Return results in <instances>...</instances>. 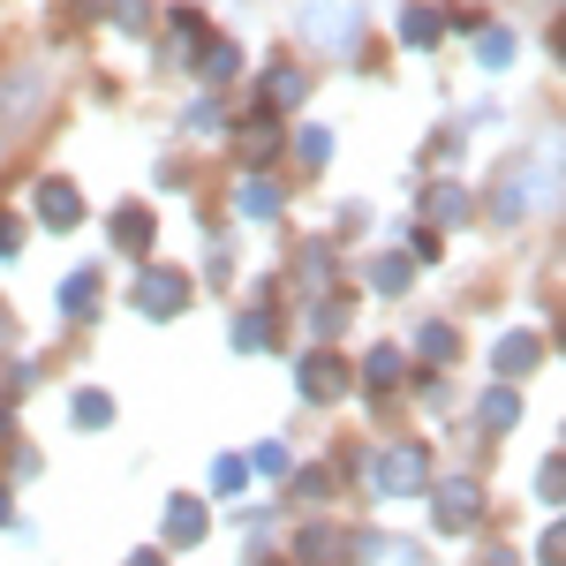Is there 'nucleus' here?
<instances>
[{"instance_id":"11","label":"nucleus","mask_w":566,"mask_h":566,"mask_svg":"<svg viewBox=\"0 0 566 566\" xmlns=\"http://www.w3.org/2000/svg\"><path fill=\"white\" fill-rule=\"evenodd\" d=\"M205 506H197V499H175V506H167V544H175V552H189V544H205Z\"/></svg>"},{"instance_id":"36","label":"nucleus","mask_w":566,"mask_h":566,"mask_svg":"<svg viewBox=\"0 0 566 566\" xmlns=\"http://www.w3.org/2000/svg\"><path fill=\"white\" fill-rule=\"evenodd\" d=\"M15 242H23V227H15V219H0V258H15Z\"/></svg>"},{"instance_id":"30","label":"nucleus","mask_w":566,"mask_h":566,"mask_svg":"<svg viewBox=\"0 0 566 566\" xmlns=\"http://www.w3.org/2000/svg\"><path fill=\"white\" fill-rule=\"evenodd\" d=\"M400 258H408V264H431L438 258V234H431V227H408V250H400Z\"/></svg>"},{"instance_id":"14","label":"nucleus","mask_w":566,"mask_h":566,"mask_svg":"<svg viewBox=\"0 0 566 566\" xmlns=\"http://www.w3.org/2000/svg\"><path fill=\"white\" fill-rule=\"evenodd\" d=\"M340 552H348V536H340V528H303V536H295V559H310V566L340 559Z\"/></svg>"},{"instance_id":"12","label":"nucleus","mask_w":566,"mask_h":566,"mask_svg":"<svg viewBox=\"0 0 566 566\" xmlns=\"http://www.w3.org/2000/svg\"><path fill=\"white\" fill-rule=\"evenodd\" d=\"M91 303H98V264H84V272L61 280V310H69V317H91Z\"/></svg>"},{"instance_id":"8","label":"nucleus","mask_w":566,"mask_h":566,"mask_svg":"<svg viewBox=\"0 0 566 566\" xmlns=\"http://www.w3.org/2000/svg\"><path fill=\"white\" fill-rule=\"evenodd\" d=\"M491 363H499V378H522V370L544 363V340H536V333H506V340L491 348Z\"/></svg>"},{"instance_id":"7","label":"nucleus","mask_w":566,"mask_h":566,"mask_svg":"<svg viewBox=\"0 0 566 566\" xmlns=\"http://www.w3.org/2000/svg\"><path fill=\"white\" fill-rule=\"evenodd\" d=\"M39 219L53 227V234H69V227L84 219V205H76V181H39Z\"/></svg>"},{"instance_id":"31","label":"nucleus","mask_w":566,"mask_h":566,"mask_svg":"<svg viewBox=\"0 0 566 566\" xmlns=\"http://www.w3.org/2000/svg\"><path fill=\"white\" fill-rule=\"evenodd\" d=\"M295 144H303V167H325V159H333V136L325 129H303Z\"/></svg>"},{"instance_id":"17","label":"nucleus","mask_w":566,"mask_h":566,"mask_svg":"<svg viewBox=\"0 0 566 566\" xmlns=\"http://www.w3.org/2000/svg\"><path fill=\"white\" fill-rule=\"evenodd\" d=\"M205 45V15L197 8H175V39H167V61H189Z\"/></svg>"},{"instance_id":"2","label":"nucleus","mask_w":566,"mask_h":566,"mask_svg":"<svg viewBox=\"0 0 566 566\" xmlns=\"http://www.w3.org/2000/svg\"><path fill=\"white\" fill-rule=\"evenodd\" d=\"M423 483H431L423 446H386V453H378V491H386V499H408V491H423Z\"/></svg>"},{"instance_id":"37","label":"nucleus","mask_w":566,"mask_h":566,"mask_svg":"<svg viewBox=\"0 0 566 566\" xmlns=\"http://www.w3.org/2000/svg\"><path fill=\"white\" fill-rule=\"evenodd\" d=\"M483 566H514V552H483Z\"/></svg>"},{"instance_id":"22","label":"nucleus","mask_w":566,"mask_h":566,"mask_svg":"<svg viewBox=\"0 0 566 566\" xmlns=\"http://www.w3.org/2000/svg\"><path fill=\"white\" fill-rule=\"evenodd\" d=\"M234 205H242L250 219H272V212H280V189H272V181H242V189H234Z\"/></svg>"},{"instance_id":"28","label":"nucleus","mask_w":566,"mask_h":566,"mask_svg":"<svg viewBox=\"0 0 566 566\" xmlns=\"http://www.w3.org/2000/svg\"><path fill=\"white\" fill-rule=\"evenodd\" d=\"M416 348L431 355V363H453V348H461V340H453L446 325H423V333H416Z\"/></svg>"},{"instance_id":"26","label":"nucleus","mask_w":566,"mask_h":566,"mask_svg":"<svg viewBox=\"0 0 566 566\" xmlns=\"http://www.w3.org/2000/svg\"><path fill=\"white\" fill-rule=\"evenodd\" d=\"M476 61H483V69H506V61H514V31H483Z\"/></svg>"},{"instance_id":"10","label":"nucleus","mask_w":566,"mask_h":566,"mask_svg":"<svg viewBox=\"0 0 566 566\" xmlns=\"http://www.w3.org/2000/svg\"><path fill=\"white\" fill-rule=\"evenodd\" d=\"M106 234H114V250H129V258H144V250H151V212H144V205H122Z\"/></svg>"},{"instance_id":"33","label":"nucleus","mask_w":566,"mask_h":566,"mask_svg":"<svg viewBox=\"0 0 566 566\" xmlns=\"http://www.w3.org/2000/svg\"><path fill=\"white\" fill-rule=\"evenodd\" d=\"M250 469H264V476H287V446H258V461Z\"/></svg>"},{"instance_id":"16","label":"nucleus","mask_w":566,"mask_h":566,"mask_svg":"<svg viewBox=\"0 0 566 566\" xmlns=\"http://www.w3.org/2000/svg\"><path fill=\"white\" fill-rule=\"evenodd\" d=\"M408 280H416V264L400 258V250H386V258H370V287H378V295H400Z\"/></svg>"},{"instance_id":"23","label":"nucleus","mask_w":566,"mask_h":566,"mask_svg":"<svg viewBox=\"0 0 566 566\" xmlns=\"http://www.w3.org/2000/svg\"><path fill=\"white\" fill-rule=\"evenodd\" d=\"M514 416H522V400H514V386H491V392H483V423H491V431H506Z\"/></svg>"},{"instance_id":"34","label":"nucleus","mask_w":566,"mask_h":566,"mask_svg":"<svg viewBox=\"0 0 566 566\" xmlns=\"http://www.w3.org/2000/svg\"><path fill=\"white\" fill-rule=\"evenodd\" d=\"M295 491H303V499H325V491H333V476H325V469H303V476H295Z\"/></svg>"},{"instance_id":"19","label":"nucleus","mask_w":566,"mask_h":566,"mask_svg":"<svg viewBox=\"0 0 566 566\" xmlns=\"http://www.w3.org/2000/svg\"><path fill=\"white\" fill-rule=\"evenodd\" d=\"M438 31H446L438 8H408V15H400V45H438Z\"/></svg>"},{"instance_id":"24","label":"nucleus","mask_w":566,"mask_h":566,"mask_svg":"<svg viewBox=\"0 0 566 566\" xmlns=\"http://www.w3.org/2000/svg\"><path fill=\"white\" fill-rule=\"evenodd\" d=\"M76 423H84V431H98V423H114V392H76Z\"/></svg>"},{"instance_id":"18","label":"nucleus","mask_w":566,"mask_h":566,"mask_svg":"<svg viewBox=\"0 0 566 566\" xmlns=\"http://www.w3.org/2000/svg\"><path fill=\"white\" fill-rule=\"evenodd\" d=\"M431 219L438 227H461V219H469V189H461V181H438L431 189Z\"/></svg>"},{"instance_id":"35","label":"nucleus","mask_w":566,"mask_h":566,"mask_svg":"<svg viewBox=\"0 0 566 566\" xmlns=\"http://www.w3.org/2000/svg\"><path fill=\"white\" fill-rule=\"evenodd\" d=\"M536 559H544V566H559V559H566V536H559V528H544V544H536Z\"/></svg>"},{"instance_id":"29","label":"nucleus","mask_w":566,"mask_h":566,"mask_svg":"<svg viewBox=\"0 0 566 566\" xmlns=\"http://www.w3.org/2000/svg\"><path fill=\"white\" fill-rule=\"evenodd\" d=\"M242 483H250V461L219 453V461H212V491H242Z\"/></svg>"},{"instance_id":"3","label":"nucleus","mask_w":566,"mask_h":566,"mask_svg":"<svg viewBox=\"0 0 566 566\" xmlns=\"http://www.w3.org/2000/svg\"><path fill=\"white\" fill-rule=\"evenodd\" d=\"M136 310H144V317H181V310H189V280L151 264V272L136 280Z\"/></svg>"},{"instance_id":"4","label":"nucleus","mask_w":566,"mask_h":566,"mask_svg":"<svg viewBox=\"0 0 566 566\" xmlns=\"http://www.w3.org/2000/svg\"><path fill=\"white\" fill-rule=\"evenodd\" d=\"M483 522V491L469 476H453V483H438V528H453V536H469V528Z\"/></svg>"},{"instance_id":"1","label":"nucleus","mask_w":566,"mask_h":566,"mask_svg":"<svg viewBox=\"0 0 566 566\" xmlns=\"http://www.w3.org/2000/svg\"><path fill=\"white\" fill-rule=\"evenodd\" d=\"M348 23H363V8H348V0H310V8H303V39L325 45V53H348V45H355Z\"/></svg>"},{"instance_id":"32","label":"nucleus","mask_w":566,"mask_h":566,"mask_svg":"<svg viewBox=\"0 0 566 566\" xmlns=\"http://www.w3.org/2000/svg\"><path fill=\"white\" fill-rule=\"evenodd\" d=\"M348 325V295H333V303H317V333H340Z\"/></svg>"},{"instance_id":"9","label":"nucleus","mask_w":566,"mask_h":566,"mask_svg":"<svg viewBox=\"0 0 566 566\" xmlns=\"http://www.w3.org/2000/svg\"><path fill=\"white\" fill-rule=\"evenodd\" d=\"M303 98H310V76L295 61H280V69L264 76V106H272V114H287V106H303Z\"/></svg>"},{"instance_id":"20","label":"nucleus","mask_w":566,"mask_h":566,"mask_svg":"<svg viewBox=\"0 0 566 566\" xmlns=\"http://www.w3.org/2000/svg\"><path fill=\"white\" fill-rule=\"evenodd\" d=\"M106 15H114V31H129V39H144L151 31V0H98Z\"/></svg>"},{"instance_id":"25","label":"nucleus","mask_w":566,"mask_h":566,"mask_svg":"<svg viewBox=\"0 0 566 566\" xmlns=\"http://www.w3.org/2000/svg\"><path fill=\"white\" fill-rule=\"evenodd\" d=\"M522 212H528V167H514L506 189H499V219H522Z\"/></svg>"},{"instance_id":"13","label":"nucleus","mask_w":566,"mask_h":566,"mask_svg":"<svg viewBox=\"0 0 566 566\" xmlns=\"http://www.w3.org/2000/svg\"><path fill=\"white\" fill-rule=\"evenodd\" d=\"M400 370H408L400 348H370V355H363V386H370V392H392V386H400Z\"/></svg>"},{"instance_id":"40","label":"nucleus","mask_w":566,"mask_h":566,"mask_svg":"<svg viewBox=\"0 0 566 566\" xmlns=\"http://www.w3.org/2000/svg\"><path fill=\"white\" fill-rule=\"evenodd\" d=\"M0 522H8V491H0Z\"/></svg>"},{"instance_id":"27","label":"nucleus","mask_w":566,"mask_h":566,"mask_svg":"<svg viewBox=\"0 0 566 566\" xmlns=\"http://www.w3.org/2000/svg\"><path fill=\"white\" fill-rule=\"evenodd\" d=\"M559 491H566V461H559V453H544V469H536V499L559 506Z\"/></svg>"},{"instance_id":"38","label":"nucleus","mask_w":566,"mask_h":566,"mask_svg":"<svg viewBox=\"0 0 566 566\" xmlns=\"http://www.w3.org/2000/svg\"><path fill=\"white\" fill-rule=\"evenodd\" d=\"M129 566H167V559H159V552H136V559Z\"/></svg>"},{"instance_id":"5","label":"nucleus","mask_w":566,"mask_h":566,"mask_svg":"<svg viewBox=\"0 0 566 566\" xmlns=\"http://www.w3.org/2000/svg\"><path fill=\"white\" fill-rule=\"evenodd\" d=\"M295 378H303V392H310V400H333V392H348V386H355V370L340 363V355H310V363L295 370Z\"/></svg>"},{"instance_id":"39","label":"nucleus","mask_w":566,"mask_h":566,"mask_svg":"<svg viewBox=\"0 0 566 566\" xmlns=\"http://www.w3.org/2000/svg\"><path fill=\"white\" fill-rule=\"evenodd\" d=\"M8 340H15V325H8V310H0V348H8Z\"/></svg>"},{"instance_id":"21","label":"nucleus","mask_w":566,"mask_h":566,"mask_svg":"<svg viewBox=\"0 0 566 566\" xmlns=\"http://www.w3.org/2000/svg\"><path fill=\"white\" fill-rule=\"evenodd\" d=\"M234 348H242V355H264V348H272V317H264V310L234 317Z\"/></svg>"},{"instance_id":"6","label":"nucleus","mask_w":566,"mask_h":566,"mask_svg":"<svg viewBox=\"0 0 566 566\" xmlns=\"http://www.w3.org/2000/svg\"><path fill=\"white\" fill-rule=\"evenodd\" d=\"M234 151H242V167H272V159H280V122H272V114L242 122V129H234Z\"/></svg>"},{"instance_id":"15","label":"nucleus","mask_w":566,"mask_h":566,"mask_svg":"<svg viewBox=\"0 0 566 566\" xmlns=\"http://www.w3.org/2000/svg\"><path fill=\"white\" fill-rule=\"evenodd\" d=\"M197 76H205V84H227V76H242V45L212 39V45H205V61H197Z\"/></svg>"}]
</instances>
